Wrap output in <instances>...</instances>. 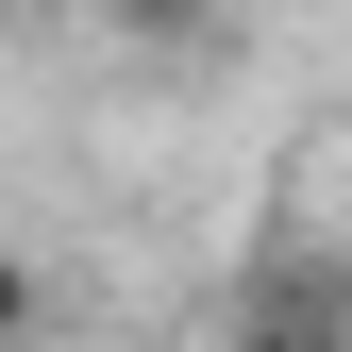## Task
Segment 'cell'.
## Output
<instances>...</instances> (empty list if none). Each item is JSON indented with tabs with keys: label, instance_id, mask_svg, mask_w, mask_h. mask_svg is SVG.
Listing matches in <instances>:
<instances>
[{
	"label": "cell",
	"instance_id": "1",
	"mask_svg": "<svg viewBox=\"0 0 352 352\" xmlns=\"http://www.w3.org/2000/svg\"><path fill=\"white\" fill-rule=\"evenodd\" d=\"M235 352H352V269H269Z\"/></svg>",
	"mask_w": 352,
	"mask_h": 352
},
{
	"label": "cell",
	"instance_id": "2",
	"mask_svg": "<svg viewBox=\"0 0 352 352\" xmlns=\"http://www.w3.org/2000/svg\"><path fill=\"white\" fill-rule=\"evenodd\" d=\"M118 34H151V51H185V34H218V0H101Z\"/></svg>",
	"mask_w": 352,
	"mask_h": 352
},
{
	"label": "cell",
	"instance_id": "3",
	"mask_svg": "<svg viewBox=\"0 0 352 352\" xmlns=\"http://www.w3.org/2000/svg\"><path fill=\"white\" fill-rule=\"evenodd\" d=\"M34 336V285H17V252H0V352H17Z\"/></svg>",
	"mask_w": 352,
	"mask_h": 352
}]
</instances>
